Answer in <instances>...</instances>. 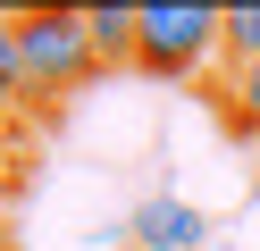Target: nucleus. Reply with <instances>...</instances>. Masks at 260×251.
I'll return each mask as SVG.
<instances>
[{
  "instance_id": "39448f33",
  "label": "nucleus",
  "mask_w": 260,
  "mask_h": 251,
  "mask_svg": "<svg viewBox=\"0 0 260 251\" xmlns=\"http://www.w3.org/2000/svg\"><path fill=\"white\" fill-rule=\"evenodd\" d=\"M218 50H226V67H260V0H235V9H226Z\"/></svg>"
},
{
  "instance_id": "1a4fd4ad",
  "label": "nucleus",
  "mask_w": 260,
  "mask_h": 251,
  "mask_svg": "<svg viewBox=\"0 0 260 251\" xmlns=\"http://www.w3.org/2000/svg\"><path fill=\"white\" fill-rule=\"evenodd\" d=\"M0 251H9V218H0Z\"/></svg>"
},
{
  "instance_id": "f03ea898",
  "label": "nucleus",
  "mask_w": 260,
  "mask_h": 251,
  "mask_svg": "<svg viewBox=\"0 0 260 251\" xmlns=\"http://www.w3.org/2000/svg\"><path fill=\"white\" fill-rule=\"evenodd\" d=\"M218 33H226V9H210V0H143L135 9V67L159 84H193L210 59H226Z\"/></svg>"
},
{
  "instance_id": "423d86ee",
  "label": "nucleus",
  "mask_w": 260,
  "mask_h": 251,
  "mask_svg": "<svg viewBox=\"0 0 260 251\" xmlns=\"http://www.w3.org/2000/svg\"><path fill=\"white\" fill-rule=\"evenodd\" d=\"M218 109H226V126H235V134H252V142H260V67H235V76H226V100H218Z\"/></svg>"
},
{
  "instance_id": "0eeeda50",
  "label": "nucleus",
  "mask_w": 260,
  "mask_h": 251,
  "mask_svg": "<svg viewBox=\"0 0 260 251\" xmlns=\"http://www.w3.org/2000/svg\"><path fill=\"white\" fill-rule=\"evenodd\" d=\"M9 193H17V151H0V209H9Z\"/></svg>"
},
{
  "instance_id": "f257e3e1",
  "label": "nucleus",
  "mask_w": 260,
  "mask_h": 251,
  "mask_svg": "<svg viewBox=\"0 0 260 251\" xmlns=\"http://www.w3.org/2000/svg\"><path fill=\"white\" fill-rule=\"evenodd\" d=\"M9 59H17L25 109H34V100H59V92H76V84L101 67V50H92V25H84V9H17Z\"/></svg>"
},
{
  "instance_id": "7ed1b4c3",
  "label": "nucleus",
  "mask_w": 260,
  "mask_h": 251,
  "mask_svg": "<svg viewBox=\"0 0 260 251\" xmlns=\"http://www.w3.org/2000/svg\"><path fill=\"white\" fill-rule=\"evenodd\" d=\"M126 243L135 251H210V218L176 193H151L135 218H126Z\"/></svg>"
},
{
  "instance_id": "20e7f679",
  "label": "nucleus",
  "mask_w": 260,
  "mask_h": 251,
  "mask_svg": "<svg viewBox=\"0 0 260 251\" xmlns=\"http://www.w3.org/2000/svg\"><path fill=\"white\" fill-rule=\"evenodd\" d=\"M84 25H92V50H101V67L135 59V9H126V0H101V9H84Z\"/></svg>"
},
{
  "instance_id": "6e6552de",
  "label": "nucleus",
  "mask_w": 260,
  "mask_h": 251,
  "mask_svg": "<svg viewBox=\"0 0 260 251\" xmlns=\"http://www.w3.org/2000/svg\"><path fill=\"white\" fill-rule=\"evenodd\" d=\"M9 33H17V9H0V59H9Z\"/></svg>"
}]
</instances>
